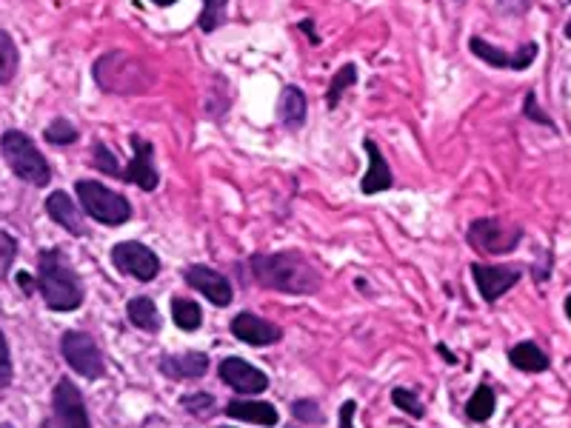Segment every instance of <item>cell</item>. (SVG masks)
<instances>
[{
	"label": "cell",
	"instance_id": "4316f807",
	"mask_svg": "<svg viewBox=\"0 0 571 428\" xmlns=\"http://www.w3.org/2000/svg\"><path fill=\"white\" fill-rule=\"evenodd\" d=\"M43 135H46V140H49L52 146H69V143H75V140H78V129H75L69 120H63V117H60V120H55V123L43 132Z\"/></svg>",
	"mask_w": 571,
	"mask_h": 428
},
{
	"label": "cell",
	"instance_id": "83f0119b",
	"mask_svg": "<svg viewBox=\"0 0 571 428\" xmlns=\"http://www.w3.org/2000/svg\"><path fill=\"white\" fill-rule=\"evenodd\" d=\"M292 414H295V420L309 423V426H323L326 423V417H323V411H320L315 400H295L292 403Z\"/></svg>",
	"mask_w": 571,
	"mask_h": 428
},
{
	"label": "cell",
	"instance_id": "7a4b0ae2",
	"mask_svg": "<svg viewBox=\"0 0 571 428\" xmlns=\"http://www.w3.org/2000/svg\"><path fill=\"white\" fill-rule=\"evenodd\" d=\"M38 289L52 312H75L83 303L78 272L66 263L60 249H46L38 257Z\"/></svg>",
	"mask_w": 571,
	"mask_h": 428
},
{
	"label": "cell",
	"instance_id": "e575fe53",
	"mask_svg": "<svg viewBox=\"0 0 571 428\" xmlns=\"http://www.w3.org/2000/svg\"><path fill=\"white\" fill-rule=\"evenodd\" d=\"M355 411V400H346V403L340 406V428H355Z\"/></svg>",
	"mask_w": 571,
	"mask_h": 428
},
{
	"label": "cell",
	"instance_id": "8992f818",
	"mask_svg": "<svg viewBox=\"0 0 571 428\" xmlns=\"http://www.w3.org/2000/svg\"><path fill=\"white\" fill-rule=\"evenodd\" d=\"M523 232L517 226H506L503 220L497 217H483V220H474L472 229H469V243H472L477 252L483 254H509L517 249Z\"/></svg>",
	"mask_w": 571,
	"mask_h": 428
},
{
	"label": "cell",
	"instance_id": "e0dca14e",
	"mask_svg": "<svg viewBox=\"0 0 571 428\" xmlns=\"http://www.w3.org/2000/svg\"><path fill=\"white\" fill-rule=\"evenodd\" d=\"M366 155H369V172L366 177L360 180V189H363V195H377V192H386V189H392L394 177L389 172V166H386V157L380 152V146H377L372 137H366Z\"/></svg>",
	"mask_w": 571,
	"mask_h": 428
},
{
	"label": "cell",
	"instance_id": "836d02e7",
	"mask_svg": "<svg viewBox=\"0 0 571 428\" xmlns=\"http://www.w3.org/2000/svg\"><path fill=\"white\" fill-rule=\"evenodd\" d=\"M12 383V357H9V343L0 331V389Z\"/></svg>",
	"mask_w": 571,
	"mask_h": 428
},
{
	"label": "cell",
	"instance_id": "b9f144b4",
	"mask_svg": "<svg viewBox=\"0 0 571 428\" xmlns=\"http://www.w3.org/2000/svg\"><path fill=\"white\" fill-rule=\"evenodd\" d=\"M0 428H12V426H6V423H3V426H0Z\"/></svg>",
	"mask_w": 571,
	"mask_h": 428
},
{
	"label": "cell",
	"instance_id": "5bb4252c",
	"mask_svg": "<svg viewBox=\"0 0 571 428\" xmlns=\"http://www.w3.org/2000/svg\"><path fill=\"white\" fill-rule=\"evenodd\" d=\"M229 329H232L237 340H243L249 346H272V343H277L283 337V329H277L275 323H269V320L249 312L237 314Z\"/></svg>",
	"mask_w": 571,
	"mask_h": 428
},
{
	"label": "cell",
	"instance_id": "ba28073f",
	"mask_svg": "<svg viewBox=\"0 0 571 428\" xmlns=\"http://www.w3.org/2000/svg\"><path fill=\"white\" fill-rule=\"evenodd\" d=\"M52 406H55L58 428H92L89 426V414H86V403H83L78 386L72 380L63 377L58 386H55Z\"/></svg>",
	"mask_w": 571,
	"mask_h": 428
},
{
	"label": "cell",
	"instance_id": "d590c367",
	"mask_svg": "<svg viewBox=\"0 0 571 428\" xmlns=\"http://www.w3.org/2000/svg\"><path fill=\"white\" fill-rule=\"evenodd\" d=\"M500 6H503V12H512V15H523L529 6H532V0H500Z\"/></svg>",
	"mask_w": 571,
	"mask_h": 428
},
{
	"label": "cell",
	"instance_id": "60d3db41",
	"mask_svg": "<svg viewBox=\"0 0 571 428\" xmlns=\"http://www.w3.org/2000/svg\"><path fill=\"white\" fill-rule=\"evenodd\" d=\"M566 38H571V20L566 23Z\"/></svg>",
	"mask_w": 571,
	"mask_h": 428
},
{
	"label": "cell",
	"instance_id": "4fadbf2b",
	"mask_svg": "<svg viewBox=\"0 0 571 428\" xmlns=\"http://www.w3.org/2000/svg\"><path fill=\"white\" fill-rule=\"evenodd\" d=\"M469 46H472V52L477 58L486 60L489 66H497V69H514V72H520V69H529L534 58H537V43H526L517 55H509V52L497 49L492 43H486L483 38H472L469 40Z\"/></svg>",
	"mask_w": 571,
	"mask_h": 428
},
{
	"label": "cell",
	"instance_id": "1f68e13d",
	"mask_svg": "<svg viewBox=\"0 0 571 428\" xmlns=\"http://www.w3.org/2000/svg\"><path fill=\"white\" fill-rule=\"evenodd\" d=\"M392 403L397 409H403L406 414H412V417H423L426 409H423V403L417 400V394L409 389H394L392 391Z\"/></svg>",
	"mask_w": 571,
	"mask_h": 428
},
{
	"label": "cell",
	"instance_id": "74e56055",
	"mask_svg": "<svg viewBox=\"0 0 571 428\" xmlns=\"http://www.w3.org/2000/svg\"><path fill=\"white\" fill-rule=\"evenodd\" d=\"M35 283H38V280H35L32 274H26V272H20V274H18V286H20V292H23V294H32V292H35V289H38Z\"/></svg>",
	"mask_w": 571,
	"mask_h": 428
},
{
	"label": "cell",
	"instance_id": "603a6c76",
	"mask_svg": "<svg viewBox=\"0 0 571 428\" xmlns=\"http://www.w3.org/2000/svg\"><path fill=\"white\" fill-rule=\"evenodd\" d=\"M494 406H497V397L489 386H477V391L472 394V400L466 403V417L472 423H486L494 414Z\"/></svg>",
	"mask_w": 571,
	"mask_h": 428
},
{
	"label": "cell",
	"instance_id": "d6a6232c",
	"mask_svg": "<svg viewBox=\"0 0 571 428\" xmlns=\"http://www.w3.org/2000/svg\"><path fill=\"white\" fill-rule=\"evenodd\" d=\"M15 254H18V243H15V237H12V234L0 232V277H6L9 266H12V260H15Z\"/></svg>",
	"mask_w": 571,
	"mask_h": 428
},
{
	"label": "cell",
	"instance_id": "ab89813d",
	"mask_svg": "<svg viewBox=\"0 0 571 428\" xmlns=\"http://www.w3.org/2000/svg\"><path fill=\"white\" fill-rule=\"evenodd\" d=\"M566 317H569V320H571V294H569V297H566Z\"/></svg>",
	"mask_w": 571,
	"mask_h": 428
},
{
	"label": "cell",
	"instance_id": "277c9868",
	"mask_svg": "<svg viewBox=\"0 0 571 428\" xmlns=\"http://www.w3.org/2000/svg\"><path fill=\"white\" fill-rule=\"evenodd\" d=\"M83 212L103 226H123L132 220V203L118 192L100 186L98 180H80L75 186Z\"/></svg>",
	"mask_w": 571,
	"mask_h": 428
},
{
	"label": "cell",
	"instance_id": "cb8c5ba5",
	"mask_svg": "<svg viewBox=\"0 0 571 428\" xmlns=\"http://www.w3.org/2000/svg\"><path fill=\"white\" fill-rule=\"evenodd\" d=\"M172 320L175 326L183 331H197L203 323V312L195 300H186V297H175L172 300Z\"/></svg>",
	"mask_w": 571,
	"mask_h": 428
},
{
	"label": "cell",
	"instance_id": "9c48e42d",
	"mask_svg": "<svg viewBox=\"0 0 571 428\" xmlns=\"http://www.w3.org/2000/svg\"><path fill=\"white\" fill-rule=\"evenodd\" d=\"M217 374H220V380H223L229 389H235L237 394H260V391L269 389V377L260 369H255L252 363L240 360V357L220 360Z\"/></svg>",
	"mask_w": 571,
	"mask_h": 428
},
{
	"label": "cell",
	"instance_id": "7c38bea8",
	"mask_svg": "<svg viewBox=\"0 0 571 428\" xmlns=\"http://www.w3.org/2000/svg\"><path fill=\"white\" fill-rule=\"evenodd\" d=\"M183 280H186L195 292L203 294L206 300H212V306H217V309H223V306L232 303V283L220 272L209 269V266H189V269L183 272Z\"/></svg>",
	"mask_w": 571,
	"mask_h": 428
},
{
	"label": "cell",
	"instance_id": "6da1fadb",
	"mask_svg": "<svg viewBox=\"0 0 571 428\" xmlns=\"http://www.w3.org/2000/svg\"><path fill=\"white\" fill-rule=\"evenodd\" d=\"M252 274L263 289L286 294H315L320 289V272L297 252L255 254Z\"/></svg>",
	"mask_w": 571,
	"mask_h": 428
},
{
	"label": "cell",
	"instance_id": "ee69618b",
	"mask_svg": "<svg viewBox=\"0 0 571 428\" xmlns=\"http://www.w3.org/2000/svg\"><path fill=\"white\" fill-rule=\"evenodd\" d=\"M220 428H232V426H220Z\"/></svg>",
	"mask_w": 571,
	"mask_h": 428
},
{
	"label": "cell",
	"instance_id": "f1b7e54d",
	"mask_svg": "<svg viewBox=\"0 0 571 428\" xmlns=\"http://www.w3.org/2000/svg\"><path fill=\"white\" fill-rule=\"evenodd\" d=\"M355 80H357L355 66H343V69L337 72L335 80H332V89H329V95H326V100H329V106H332V109L337 106V100H340V95H343V89H349Z\"/></svg>",
	"mask_w": 571,
	"mask_h": 428
},
{
	"label": "cell",
	"instance_id": "d6986e66",
	"mask_svg": "<svg viewBox=\"0 0 571 428\" xmlns=\"http://www.w3.org/2000/svg\"><path fill=\"white\" fill-rule=\"evenodd\" d=\"M226 414L232 420L243 423H257V426H277V409L272 403H260V400H232L226 406Z\"/></svg>",
	"mask_w": 571,
	"mask_h": 428
},
{
	"label": "cell",
	"instance_id": "f35d334b",
	"mask_svg": "<svg viewBox=\"0 0 571 428\" xmlns=\"http://www.w3.org/2000/svg\"><path fill=\"white\" fill-rule=\"evenodd\" d=\"M152 3H158V6H172V3H178V0H152Z\"/></svg>",
	"mask_w": 571,
	"mask_h": 428
},
{
	"label": "cell",
	"instance_id": "8d00e7d4",
	"mask_svg": "<svg viewBox=\"0 0 571 428\" xmlns=\"http://www.w3.org/2000/svg\"><path fill=\"white\" fill-rule=\"evenodd\" d=\"M526 115L534 117L537 123H546V126H552V120H549V117H546V115H543V112H540V109H537V100H534V95H529V98H526Z\"/></svg>",
	"mask_w": 571,
	"mask_h": 428
},
{
	"label": "cell",
	"instance_id": "7bdbcfd3",
	"mask_svg": "<svg viewBox=\"0 0 571 428\" xmlns=\"http://www.w3.org/2000/svg\"><path fill=\"white\" fill-rule=\"evenodd\" d=\"M286 428H300V426H286Z\"/></svg>",
	"mask_w": 571,
	"mask_h": 428
},
{
	"label": "cell",
	"instance_id": "5b68a950",
	"mask_svg": "<svg viewBox=\"0 0 571 428\" xmlns=\"http://www.w3.org/2000/svg\"><path fill=\"white\" fill-rule=\"evenodd\" d=\"M60 351H63V360L69 363V369L83 374L86 380H98L106 374L103 351L86 331H66L60 340Z\"/></svg>",
	"mask_w": 571,
	"mask_h": 428
},
{
	"label": "cell",
	"instance_id": "f546056e",
	"mask_svg": "<svg viewBox=\"0 0 571 428\" xmlns=\"http://www.w3.org/2000/svg\"><path fill=\"white\" fill-rule=\"evenodd\" d=\"M180 406L186 411H192V414H197V417H203V414H212V411H215V397L206 394V391H197V394H186V397L180 400Z\"/></svg>",
	"mask_w": 571,
	"mask_h": 428
},
{
	"label": "cell",
	"instance_id": "30bf717a",
	"mask_svg": "<svg viewBox=\"0 0 571 428\" xmlns=\"http://www.w3.org/2000/svg\"><path fill=\"white\" fill-rule=\"evenodd\" d=\"M472 274L480 297L486 303H497L512 286L520 283V274L523 272L517 266H483V263H474Z\"/></svg>",
	"mask_w": 571,
	"mask_h": 428
},
{
	"label": "cell",
	"instance_id": "8fae6325",
	"mask_svg": "<svg viewBox=\"0 0 571 428\" xmlns=\"http://www.w3.org/2000/svg\"><path fill=\"white\" fill-rule=\"evenodd\" d=\"M132 149H135V157L132 163L123 169V180L126 183H135L143 192H155L160 183L158 169H155V149L149 140H143L140 135H132Z\"/></svg>",
	"mask_w": 571,
	"mask_h": 428
},
{
	"label": "cell",
	"instance_id": "7402d4cb",
	"mask_svg": "<svg viewBox=\"0 0 571 428\" xmlns=\"http://www.w3.org/2000/svg\"><path fill=\"white\" fill-rule=\"evenodd\" d=\"M126 314H129L132 326L149 331V334H158L160 331L158 306H155L149 297H132V300H129V306H126Z\"/></svg>",
	"mask_w": 571,
	"mask_h": 428
},
{
	"label": "cell",
	"instance_id": "ffe728a7",
	"mask_svg": "<svg viewBox=\"0 0 571 428\" xmlns=\"http://www.w3.org/2000/svg\"><path fill=\"white\" fill-rule=\"evenodd\" d=\"M509 363H512L514 369L526 371V374H540V371H546L552 366L549 354L540 349L537 343H532V340L517 343V346L509 351Z\"/></svg>",
	"mask_w": 571,
	"mask_h": 428
},
{
	"label": "cell",
	"instance_id": "44dd1931",
	"mask_svg": "<svg viewBox=\"0 0 571 428\" xmlns=\"http://www.w3.org/2000/svg\"><path fill=\"white\" fill-rule=\"evenodd\" d=\"M280 120L289 129H297V126L306 123V95L297 86H286L283 89V95H280Z\"/></svg>",
	"mask_w": 571,
	"mask_h": 428
},
{
	"label": "cell",
	"instance_id": "ac0fdd59",
	"mask_svg": "<svg viewBox=\"0 0 571 428\" xmlns=\"http://www.w3.org/2000/svg\"><path fill=\"white\" fill-rule=\"evenodd\" d=\"M46 212H49V217H52L58 226H63L66 232L86 237L83 217H80L78 209H75V203H72V197L66 195V192H52L49 200H46Z\"/></svg>",
	"mask_w": 571,
	"mask_h": 428
},
{
	"label": "cell",
	"instance_id": "2e32d148",
	"mask_svg": "<svg viewBox=\"0 0 571 428\" xmlns=\"http://www.w3.org/2000/svg\"><path fill=\"white\" fill-rule=\"evenodd\" d=\"M118 60H120V69H109V66H103V63H95V80H98L100 86L106 89V92H120V95H129L132 92V86L126 83V75H135V78H143V69H140V63H135V60L129 58L126 52H118ZM140 89H143V83L140 80H135Z\"/></svg>",
	"mask_w": 571,
	"mask_h": 428
},
{
	"label": "cell",
	"instance_id": "9a60e30c",
	"mask_svg": "<svg viewBox=\"0 0 571 428\" xmlns=\"http://www.w3.org/2000/svg\"><path fill=\"white\" fill-rule=\"evenodd\" d=\"M209 371V357L203 351H186V354H166L160 360V374L169 380H200Z\"/></svg>",
	"mask_w": 571,
	"mask_h": 428
},
{
	"label": "cell",
	"instance_id": "52a82bcc",
	"mask_svg": "<svg viewBox=\"0 0 571 428\" xmlns=\"http://www.w3.org/2000/svg\"><path fill=\"white\" fill-rule=\"evenodd\" d=\"M112 260H115L118 272L129 274V277H135L140 283L155 280L160 272L158 254L152 252L149 246H143V243H135V240L118 243V246L112 249Z\"/></svg>",
	"mask_w": 571,
	"mask_h": 428
},
{
	"label": "cell",
	"instance_id": "d4e9b609",
	"mask_svg": "<svg viewBox=\"0 0 571 428\" xmlns=\"http://www.w3.org/2000/svg\"><path fill=\"white\" fill-rule=\"evenodd\" d=\"M18 46L9 38V32L0 29V83H12L15 72H18Z\"/></svg>",
	"mask_w": 571,
	"mask_h": 428
},
{
	"label": "cell",
	"instance_id": "3957f363",
	"mask_svg": "<svg viewBox=\"0 0 571 428\" xmlns=\"http://www.w3.org/2000/svg\"><path fill=\"white\" fill-rule=\"evenodd\" d=\"M0 152L6 157L9 169L20 180H26L32 186H46L52 180V169H49L46 157L40 155L38 146L23 132H6V135L0 137Z\"/></svg>",
	"mask_w": 571,
	"mask_h": 428
},
{
	"label": "cell",
	"instance_id": "484cf974",
	"mask_svg": "<svg viewBox=\"0 0 571 428\" xmlns=\"http://www.w3.org/2000/svg\"><path fill=\"white\" fill-rule=\"evenodd\" d=\"M226 3L229 0H203V12H200V29L203 32H215L217 26L226 20Z\"/></svg>",
	"mask_w": 571,
	"mask_h": 428
},
{
	"label": "cell",
	"instance_id": "4dcf8cb0",
	"mask_svg": "<svg viewBox=\"0 0 571 428\" xmlns=\"http://www.w3.org/2000/svg\"><path fill=\"white\" fill-rule=\"evenodd\" d=\"M95 166H98L103 175L123 177V169H120L118 157L106 149V143H95Z\"/></svg>",
	"mask_w": 571,
	"mask_h": 428
}]
</instances>
